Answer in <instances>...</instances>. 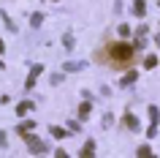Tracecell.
Returning a JSON list of instances; mask_svg holds the SVG:
<instances>
[{
	"label": "cell",
	"instance_id": "cell-1",
	"mask_svg": "<svg viewBox=\"0 0 160 158\" xmlns=\"http://www.w3.org/2000/svg\"><path fill=\"white\" fill-rule=\"evenodd\" d=\"M133 55H136V49L130 44H125V41H117V44H109V46H106V57H109V63L114 68L128 66V63L133 60Z\"/></svg>",
	"mask_w": 160,
	"mask_h": 158
},
{
	"label": "cell",
	"instance_id": "cell-2",
	"mask_svg": "<svg viewBox=\"0 0 160 158\" xmlns=\"http://www.w3.org/2000/svg\"><path fill=\"white\" fill-rule=\"evenodd\" d=\"M41 74H43V66H41V63H35V66L30 68V76H27V82H25L27 90H33V87H35V79H38Z\"/></svg>",
	"mask_w": 160,
	"mask_h": 158
},
{
	"label": "cell",
	"instance_id": "cell-3",
	"mask_svg": "<svg viewBox=\"0 0 160 158\" xmlns=\"http://www.w3.org/2000/svg\"><path fill=\"white\" fill-rule=\"evenodd\" d=\"M84 68V63H79V60H68V63H62V71L65 74H73V71H82Z\"/></svg>",
	"mask_w": 160,
	"mask_h": 158
},
{
	"label": "cell",
	"instance_id": "cell-4",
	"mask_svg": "<svg viewBox=\"0 0 160 158\" xmlns=\"http://www.w3.org/2000/svg\"><path fill=\"white\" fill-rule=\"evenodd\" d=\"M35 109V101H22V104H17V115H27V112H33Z\"/></svg>",
	"mask_w": 160,
	"mask_h": 158
},
{
	"label": "cell",
	"instance_id": "cell-5",
	"mask_svg": "<svg viewBox=\"0 0 160 158\" xmlns=\"http://www.w3.org/2000/svg\"><path fill=\"white\" fill-rule=\"evenodd\" d=\"M136 79H138V74H136V71H128V74L122 76V79H119V87H130V84H133Z\"/></svg>",
	"mask_w": 160,
	"mask_h": 158
},
{
	"label": "cell",
	"instance_id": "cell-6",
	"mask_svg": "<svg viewBox=\"0 0 160 158\" xmlns=\"http://www.w3.org/2000/svg\"><path fill=\"white\" fill-rule=\"evenodd\" d=\"M125 125L130 128V131H138V128H141V123H138V117H136V115H130V112L125 115Z\"/></svg>",
	"mask_w": 160,
	"mask_h": 158
},
{
	"label": "cell",
	"instance_id": "cell-7",
	"mask_svg": "<svg viewBox=\"0 0 160 158\" xmlns=\"http://www.w3.org/2000/svg\"><path fill=\"white\" fill-rule=\"evenodd\" d=\"M133 14L136 17H144V14H147V3H144V0H133Z\"/></svg>",
	"mask_w": 160,
	"mask_h": 158
},
{
	"label": "cell",
	"instance_id": "cell-8",
	"mask_svg": "<svg viewBox=\"0 0 160 158\" xmlns=\"http://www.w3.org/2000/svg\"><path fill=\"white\" fill-rule=\"evenodd\" d=\"M90 109H92V104H90V98H87V101H82V104H79V117L84 120V117L90 115Z\"/></svg>",
	"mask_w": 160,
	"mask_h": 158
},
{
	"label": "cell",
	"instance_id": "cell-9",
	"mask_svg": "<svg viewBox=\"0 0 160 158\" xmlns=\"http://www.w3.org/2000/svg\"><path fill=\"white\" fill-rule=\"evenodd\" d=\"M158 123H160V109L149 106V125H158Z\"/></svg>",
	"mask_w": 160,
	"mask_h": 158
},
{
	"label": "cell",
	"instance_id": "cell-10",
	"mask_svg": "<svg viewBox=\"0 0 160 158\" xmlns=\"http://www.w3.org/2000/svg\"><path fill=\"white\" fill-rule=\"evenodd\" d=\"M49 131H52V136H54V139H65V136H68V131H65V128H60V125H52Z\"/></svg>",
	"mask_w": 160,
	"mask_h": 158
},
{
	"label": "cell",
	"instance_id": "cell-11",
	"mask_svg": "<svg viewBox=\"0 0 160 158\" xmlns=\"http://www.w3.org/2000/svg\"><path fill=\"white\" fill-rule=\"evenodd\" d=\"M82 155H84V158L95 155V142H92V139H90V142H87V144H84V147H82Z\"/></svg>",
	"mask_w": 160,
	"mask_h": 158
},
{
	"label": "cell",
	"instance_id": "cell-12",
	"mask_svg": "<svg viewBox=\"0 0 160 158\" xmlns=\"http://www.w3.org/2000/svg\"><path fill=\"white\" fill-rule=\"evenodd\" d=\"M0 19H3V22H6V27H8L11 33H17V25H14V22H11V17H8V14H6V11H0Z\"/></svg>",
	"mask_w": 160,
	"mask_h": 158
},
{
	"label": "cell",
	"instance_id": "cell-13",
	"mask_svg": "<svg viewBox=\"0 0 160 158\" xmlns=\"http://www.w3.org/2000/svg\"><path fill=\"white\" fill-rule=\"evenodd\" d=\"M73 35H71V33H65V35H62V46H65V52H71V49H73Z\"/></svg>",
	"mask_w": 160,
	"mask_h": 158
},
{
	"label": "cell",
	"instance_id": "cell-14",
	"mask_svg": "<svg viewBox=\"0 0 160 158\" xmlns=\"http://www.w3.org/2000/svg\"><path fill=\"white\" fill-rule=\"evenodd\" d=\"M30 128H35V120H25L22 125H17V133H25V131H30Z\"/></svg>",
	"mask_w": 160,
	"mask_h": 158
},
{
	"label": "cell",
	"instance_id": "cell-15",
	"mask_svg": "<svg viewBox=\"0 0 160 158\" xmlns=\"http://www.w3.org/2000/svg\"><path fill=\"white\" fill-rule=\"evenodd\" d=\"M155 66H158V57H155V55L144 57V68H155Z\"/></svg>",
	"mask_w": 160,
	"mask_h": 158
},
{
	"label": "cell",
	"instance_id": "cell-16",
	"mask_svg": "<svg viewBox=\"0 0 160 158\" xmlns=\"http://www.w3.org/2000/svg\"><path fill=\"white\" fill-rule=\"evenodd\" d=\"M41 22H43V14H33L30 17V25L33 27H41Z\"/></svg>",
	"mask_w": 160,
	"mask_h": 158
},
{
	"label": "cell",
	"instance_id": "cell-17",
	"mask_svg": "<svg viewBox=\"0 0 160 158\" xmlns=\"http://www.w3.org/2000/svg\"><path fill=\"white\" fill-rule=\"evenodd\" d=\"M136 155H152V147L149 144H141V147L136 150Z\"/></svg>",
	"mask_w": 160,
	"mask_h": 158
},
{
	"label": "cell",
	"instance_id": "cell-18",
	"mask_svg": "<svg viewBox=\"0 0 160 158\" xmlns=\"http://www.w3.org/2000/svg\"><path fill=\"white\" fill-rule=\"evenodd\" d=\"M101 123H103V128H109V125H111V123H114V117H111V115H109V112H106V115H103V120H101Z\"/></svg>",
	"mask_w": 160,
	"mask_h": 158
},
{
	"label": "cell",
	"instance_id": "cell-19",
	"mask_svg": "<svg viewBox=\"0 0 160 158\" xmlns=\"http://www.w3.org/2000/svg\"><path fill=\"white\" fill-rule=\"evenodd\" d=\"M117 33L122 35V38H128V35H130V27H128V25H119V30H117Z\"/></svg>",
	"mask_w": 160,
	"mask_h": 158
},
{
	"label": "cell",
	"instance_id": "cell-20",
	"mask_svg": "<svg viewBox=\"0 0 160 158\" xmlns=\"http://www.w3.org/2000/svg\"><path fill=\"white\" fill-rule=\"evenodd\" d=\"M3 49H6V46H3V41H0V55H3Z\"/></svg>",
	"mask_w": 160,
	"mask_h": 158
},
{
	"label": "cell",
	"instance_id": "cell-21",
	"mask_svg": "<svg viewBox=\"0 0 160 158\" xmlns=\"http://www.w3.org/2000/svg\"><path fill=\"white\" fill-rule=\"evenodd\" d=\"M158 6H160V0H158Z\"/></svg>",
	"mask_w": 160,
	"mask_h": 158
}]
</instances>
